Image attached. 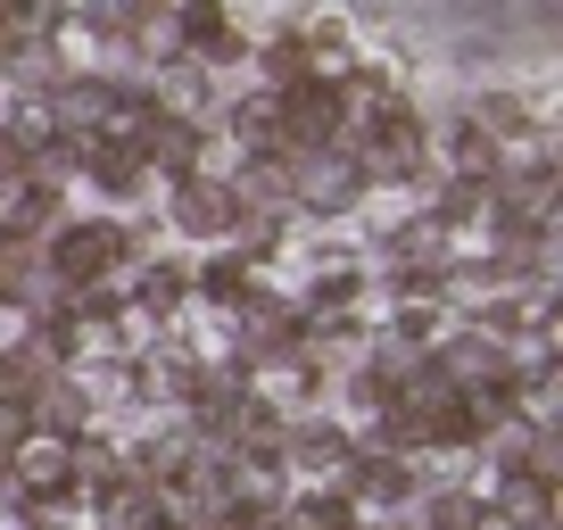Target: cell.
Segmentation results:
<instances>
[{
	"label": "cell",
	"mask_w": 563,
	"mask_h": 530,
	"mask_svg": "<svg viewBox=\"0 0 563 530\" xmlns=\"http://www.w3.org/2000/svg\"><path fill=\"white\" fill-rule=\"evenodd\" d=\"M497 514H514L522 530H547V481H539V473L506 481V489H497Z\"/></svg>",
	"instance_id": "cell-4"
},
{
	"label": "cell",
	"mask_w": 563,
	"mask_h": 530,
	"mask_svg": "<svg viewBox=\"0 0 563 530\" xmlns=\"http://www.w3.org/2000/svg\"><path fill=\"white\" fill-rule=\"evenodd\" d=\"M241 283H249V265H241V257H216V265H208V290H216V299H232Z\"/></svg>",
	"instance_id": "cell-5"
},
{
	"label": "cell",
	"mask_w": 563,
	"mask_h": 530,
	"mask_svg": "<svg viewBox=\"0 0 563 530\" xmlns=\"http://www.w3.org/2000/svg\"><path fill=\"white\" fill-rule=\"evenodd\" d=\"M175 216H183V224H191V232H224L232 216H241V199H224V191H216V183H183Z\"/></svg>",
	"instance_id": "cell-3"
},
{
	"label": "cell",
	"mask_w": 563,
	"mask_h": 530,
	"mask_svg": "<svg viewBox=\"0 0 563 530\" xmlns=\"http://www.w3.org/2000/svg\"><path fill=\"white\" fill-rule=\"evenodd\" d=\"M117 257H124V241L108 224H75V232H58V249H51V265L67 283H91V274H108Z\"/></svg>",
	"instance_id": "cell-1"
},
{
	"label": "cell",
	"mask_w": 563,
	"mask_h": 530,
	"mask_svg": "<svg viewBox=\"0 0 563 530\" xmlns=\"http://www.w3.org/2000/svg\"><path fill=\"white\" fill-rule=\"evenodd\" d=\"M18 481H25V489H34V497H67V448H58V440H25L18 448Z\"/></svg>",
	"instance_id": "cell-2"
},
{
	"label": "cell",
	"mask_w": 563,
	"mask_h": 530,
	"mask_svg": "<svg viewBox=\"0 0 563 530\" xmlns=\"http://www.w3.org/2000/svg\"><path fill=\"white\" fill-rule=\"evenodd\" d=\"M183 34H191V42H224V18H216V9H191V18H183Z\"/></svg>",
	"instance_id": "cell-6"
}]
</instances>
